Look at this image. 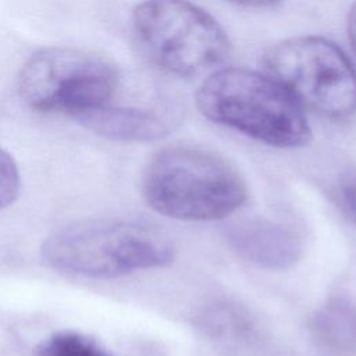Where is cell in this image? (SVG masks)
<instances>
[{
	"instance_id": "cell-1",
	"label": "cell",
	"mask_w": 356,
	"mask_h": 356,
	"mask_svg": "<svg viewBox=\"0 0 356 356\" xmlns=\"http://www.w3.org/2000/svg\"><path fill=\"white\" fill-rule=\"evenodd\" d=\"M142 192L153 210L185 221L224 218L248 197L246 184L229 161L188 143L165 146L150 159Z\"/></svg>"
},
{
	"instance_id": "cell-2",
	"label": "cell",
	"mask_w": 356,
	"mask_h": 356,
	"mask_svg": "<svg viewBox=\"0 0 356 356\" xmlns=\"http://www.w3.org/2000/svg\"><path fill=\"white\" fill-rule=\"evenodd\" d=\"M196 104L210 121L270 146L293 149L312 139L303 107L267 74L218 70L197 89Z\"/></svg>"
},
{
	"instance_id": "cell-3",
	"label": "cell",
	"mask_w": 356,
	"mask_h": 356,
	"mask_svg": "<svg viewBox=\"0 0 356 356\" xmlns=\"http://www.w3.org/2000/svg\"><path fill=\"white\" fill-rule=\"evenodd\" d=\"M51 267L90 278H115L172 263L175 248L161 231L139 222L85 220L54 231L42 246Z\"/></svg>"
},
{
	"instance_id": "cell-4",
	"label": "cell",
	"mask_w": 356,
	"mask_h": 356,
	"mask_svg": "<svg viewBox=\"0 0 356 356\" xmlns=\"http://www.w3.org/2000/svg\"><path fill=\"white\" fill-rule=\"evenodd\" d=\"M132 25L150 60L178 76H197L229 54L220 24L188 0H143L134 10Z\"/></svg>"
},
{
	"instance_id": "cell-5",
	"label": "cell",
	"mask_w": 356,
	"mask_h": 356,
	"mask_svg": "<svg viewBox=\"0 0 356 356\" xmlns=\"http://www.w3.org/2000/svg\"><path fill=\"white\" fill-rule=\"evenodd\" d=\"M261 63L303 107L327 115L346 117L356 111V71L346 54L320 36H298L266 49Z\"/></svg>"
},
{
	"instance_id": "cell-6",
	"label": "cell",
	"mask_w": 356,
	"mask_h": 356,
	"mask_svg": "<svg viewBox=\"0 0 356 356\" xmlns=\"http://www.w3.org/2000/svg\"><path fill=\"white\" fill-rule=\"evenodd\" d=\"M117 85L118 72L108 58L67 46L38 50L18 75V93L31 108L71 117L108 103Z\"/></svg>"
},
{
	"instance_id": "cell-7",
	"label": "cell",
	"mask_w": 356,
	"mask_h": 356,
	"mask_svg": "<svg viewBox=\"0 0 356 356\" xmlns=\"http://www.w3.org/2000/svg\"><path fill=\"white\" fill-rule=\"evenodd\" d=\"M228 243L248 263L266 270H288L302 254L296 234L267 218H248L228 229Z\"/></svg>"
},
{
	"instance_id": "cell-8",
	"label": "cell",
	"mask_w": 356,
	"mask_h": 356,
	"mask_svg": "<svg viewBox=\"0 0 356 356\" xmlns=\"http://www.w3.org/2000/svg\"><path fill=\"white\" fill-rule=\"evenodd\" d=\"M74 118L96 135L122 142H150L170 131L168 124L156 113L108 103L83 110Z\"/></svg>"
},
{
	"instance_id": "cell-9",
	"label": "cell",
	"mask_w": 356,
	"mask_h": 356,
	"mask_svg": "<svg viewBox=\"0 0 356 356\" xmlns=\"http://www.w3.org/2000/svg\"><path fill=\"white\" fill-rule=\"evenodd\" d=\"M310 331L320 348L348 356L356 352V303L345 296L328 298L310 318Z\"/></svg>"
},
{
	"instance_id": "cell-10",
	"label": "cell",
	"mask_w": 356,
	"mask_h": 356,
	"mask_svg": "<svg viewBox=\"0 0 356 356\" xmlns=\"http://www.w3.org/2000/svg\"><path fill=\"white\" fill-rule=\"evenodd\" d=\"M35 356H113L92 338L75 332L60 331L46 338Z\"/></svg>"
},
{
	"instance_id": "cell-11",
	"label": "cell",
	"mask_w": 356,
	"mask_h": 356,
	"mask_svg": "<svg viewBox=\"0 0 356 356\" xmlns=\"http://www.w3.org/2000/svg\"><path fill=\"white\" fill-rule=\"evenodd\" d=\"M19 192V172L14 159L0 147V209L15 200Z\"/></svg>"
},
{
	"instance_id": "cell-12",
	"label": "cell",
	"mask_w": 356,
	"mask_h": 356,
	"mask_svg": "<svg viewBox=\"0 0 356 356\" xmlns=\"http://www.w3.org/2000/svg\"><path fill=\"white\" fill-rule=\"evenodd\" d=\"M337 197L342 210L356 224V175H349L341 179Z\"/></svg>"
},
{
	"instance_id": "cell-13",
	"label": "cell",
	"mask_w": 356,
	"mask_h": 356,
	"mask_svg": "<svg viewBox=\"0 0 356 356\" xmlns=\"http://www.w3.org/2000/svg\"><path fill=\"white\" fill-rule=\"evenodd\" d=\"M348 36L350 40V44L356 53V1L352 6L348 17Z\"/></svg>"
},
{
	"instance_id": "cell-14",
	"label": "cell",
	"mask_w": 356,
	"mask_h": 356,
	"mask_svg": "<svg viewBox=\"0 0 356 356\" xmlns=\"http://www.w3.org/2000/svg\"><path fill=\"white\" fill-rule=\"evenodd\" d=\"M242 6H249V7H270L277 4L281 0H229Z\"/></svg>"
}]
</instances>
